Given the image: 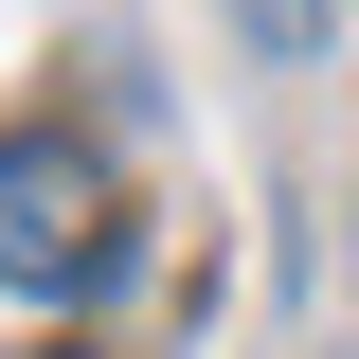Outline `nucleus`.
<instances>
[{
	"instance_id": "nucleus-2",
	"label": "nucleus",
	"mask_w": 359,
	"mask_h": 359,
	"mask_svg": "<svg viewBox=\"0 0 359 359\" xmlns=\"http://www.w3.org/2000/svg\"><path fill=\"white\" fill-rule=\"evenodd\" d=\"M252 36H269V54H306V36H323V0H252Z\"/></svg>"
},
{
	"instance_id": "nucleus-1",
	"label": "nucleus",
	"mask_w": 359,
	"mask_h": 359,
	"mask_svg": "<svg viewBox=\"0 0 359 359\" xmlns=\"http://www.w3.org/2000/svg\"><path fill=\"white\" fill-rule=\"evenodd\" d=\"M126 269V198L90 162L72 126H0V287H36V306H90Z\"/></svg>"
}]
</instances>
